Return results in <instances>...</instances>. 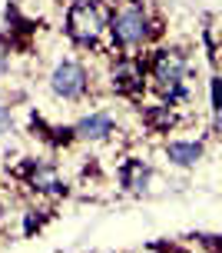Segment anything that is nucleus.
<instances>
[{"mask_svg":"<svg viewBox=\"0 0 222 253\" xmlns=\"http://www.w3.org/2000/svg\"><path fill=\"white\" fill-rule=\"evenodd\" d=\"M113 37H116L120 47H139L149 37V20H146L143 3L126 0V3L116 7V13H113Z\"/></svg>","mask_w":222,"mask_h":253,"instance_id":"1","label":"nucleus"},{"mask_svg":"<svg viewBox=\"0 0 222 253\" xmlns=\"http://www.w3.org/2000/svg\"><path fill=\"white\" fill-rule=\"evenodd\" d=\"M183 77H186V57L179 50H162L153 60V80L166 97H183Z\"/></svg>","mask_w":222,"mask_h":253,"instance_id":"2","label":"nucleus"},{"mask_svg":"<svg viewBox=\"0 0 222 253\" xmlns=\"http://www.w3.org/2000/svg\"><path fill=\"white\" fill-rule=\"evenodd\" d=\"M66 30H70V37L76 43H93L99 37V30H103V17L90 0H76L70 7V13H66Z\"/></svg>","mask_w":222,"mask_h":253,"instance_id":"3","label":"nucleus"},{"mask_svg":"<svg viewBox=\"0 0 222 253\" xmlns=\"http://www.w3.org/2000/svg\"><path fill=\"white\" fill-rule=\"evenodd\" d=\"M50 87H53V93H57V97H63V100H73V97H80V93L87 90V70H83L80 63L66 60V63H60V67L53 70V77H50Z\"/></svg>","mask_w":222,"mask_h":253,"instance_id":"4","label":"nucleus"},{"mask_svg":"<svg viewBox=\"0 0 222 253\" xmlns=\"http://www.w3.org/2000/svg\"><path fill=\"white\" fill-rule=\"evenodd\" d=\"M113 133V117L110 114H90L76 124V137L83 140H106Z\"/></svg>","mask_w":222,"mask_h":253,"instance_id":"5","label":"nucleus"},{"mask_svg":"<svg viewBox=\"0 0 222 253\" xmlns=\"http://www.w3.org/2000/svg\"><path fill=\"white\" fill-rule=\"evenodd\" d=\"M27 180H30V187L40 190V193H60V177H57L53 164H33L27 170Z\"/></svg>","mask_w":222,"mask_h":253,"instance_id":"6","label":"nucleus"},{"mask_svg":"<svg viewBox=\"0 0 222 253\" xmlns=\"http://www.w3.org/2000/svg\"><path fill=\"white\" fill-rule=\"evenodd\" d=\"M113 80H116L120 90L133 93V90H139V84H143V67H139L136 60H120L116 70H113Z\"/></svg>","mask_w":222,"mask_h":253,"instance_id":"7","label":"nucleus"},{"mask_svg":"<svg viewBox=\"0 0 222 253\" xmlns=\"http://www.w3.org/2000/svg\"><path fill=\"white\" fill-rule=\"evenodd\" d=\"M166 153H169V160L179 167H192L202 157V147L199 143H192V140H173L169 147H166Z\"/></svg>","mask_w":222,"mask_h":253,"instance_id":"8","label":"nucleus"},{"mask_svg":"<svg viewBox=\"0 0 222 253\" xmlns=\"http://www.w3.org/2000/svg\"><path fill=\"white\" fill-rule=\"evenodd\" d=\"M146 180H149V167L146 164H129V167H126V173H123L126 190L139 193V190H146Z\"/></svg>","mask_w":222,"mask_h":253,"instance_id":"9","label":"nucleus"},{"mask_svg":"<svg viewBox=\"0 0 222 253\" xmlns=\"http://www.w3.org/2000/svg\"><path fill=\"white\" fill-rule=\"evenodd\" d=\"M7 130H10V110L0 107V133H7Z\"/></svg>","mask_w":222,"mask_h":253,"instance_id":"10","label":"nucleus"},{"mask_svg":"<svg viewBox=\"0 0 222 253\" xmlns=\"http://www.w3.org/2000/svg\"><path fill=\"white\" fill-rule=\"evenodd\" d=\"M7 67V50H3V43H0V70Z\"/></svg>","mask_w":222,"mask_h":253,"instance_id":"11","label":"nucleus"},{"mask_svg":"<svg viewBox=\"0 0 222 253\" xmlns=\"http://www.w3.org/2000/svg\"><path fill=\"white\" fill-rule=\"evenodd\" d=\"M166 253H183V250H166Z\"/></svg>","mask_w":222,"mask_h":253,"instance_id":"12","label":"nucleus"},{"mask_svg":"<svg viewBox=\"0 0 222 253\" xmlns=\"http://www.w3.org/2000/svg\"><path fill=\"white\" fill-rule=\"evenodd\" d=\"M219 253H222V243H219Z\"/></svg>","mask_w":222,"mask_h":253,"instance_id":"13","label":"nucleus"}]
</instances>
